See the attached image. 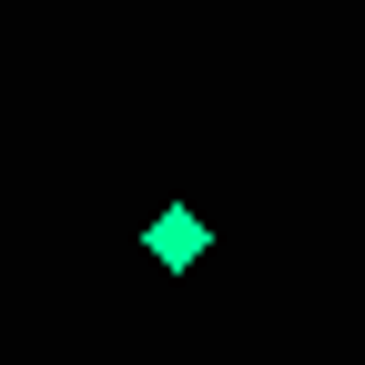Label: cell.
I'll list each match as a JSON object with an SVG mask.
<instances>
[{
    "label": "cell",
    "mask_w": 365,
    "mask_h": 365,
    "mask_svg": "<svg viewBox=\"0 0 365 365\" xmlns=\"http://www.w3.org/2000/svg\"><path fill=\"white\" fill-rule=\"evenodd\" d=\"M143 244H153V264H173V274H182V264H203V244H213V223L173 203V213H153V234H143Z\"/></svg>",
    "instance_id": "6da1fadb"
}]
</instances>
